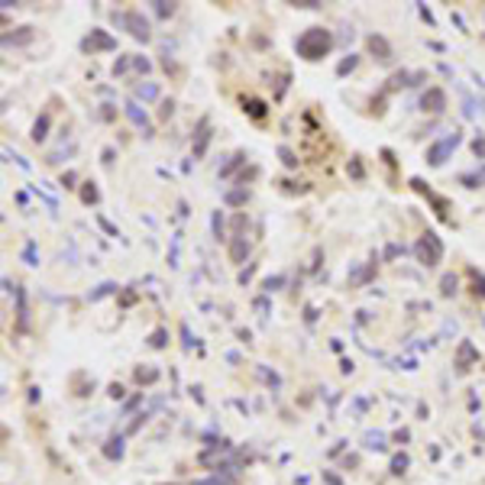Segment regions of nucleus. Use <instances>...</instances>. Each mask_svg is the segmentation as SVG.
<instances>
[{
    "instance_id": "nucleus-21",
    "label": "nucleus",
    "mask_w": 485,
    "mask_h": 485,
    "mask_svg": "<svg viewBox=\"0 0 485 485\" xmlns=\"http://www.w3.org/2000/svg\"><path fill=\"white\" fill-rule=\"evenodd\" d=\"M97 197H101V194H97V188L88 181V184L81 188V201H84V204H97Z\"/></svg>"
},
{
    "instance_id": "nucleus-31",
    "label": "nucleus",
    "mask_w": 485,
    "mask_h": 485,
    "mask_svg": "<svg viewBox=\"0 0 485 485\" xmlns=\"http://www.w3.org/2000/svg\"><path fill=\"white\" fill-rule=\"evenodd\" d=\"M472 152H475L479 159H485V136H479V140L472 143Z\"/></svg>"
},
{
    "instance_id": "nucleus-4",
    "label": "nucleus",
    "mask_w": 485,
    "mask_h": 485,
    "mask_svg": "<svg viewBox=\"0 0 485 485\" xmlns=\"http://www.w3.org/2000/svg\"><path fill=\"white\" fill-rule=\"evenodd\" d=\"M456 146H459V133L443 136L440 143H434V146L427 149V162H430V165H443V162H446V156H450V152L456 149Z\"/></svg>"
},
{
    "instance_id": "nucleus-44",
    "label": "nucleus",
    "mask_w": 485,
    "mask_h": 485,
    "mask_svg": "<svg viewBox=\"0 0 485 485\" xmlns=\"http://www.w3.org/2000/svg\"><path fill=\"white\" fill-rule=\"evenodd\" d=\"M194 485H220L217 479H204V482H194Z\"/></svg>"
},
{
    "instance_id": "nucleus-12",
    "label": "nucleus",
    "mask_w": 485,
    "mask_h": 485,
    "mask_svg": "<svg viewBox=\"0 0 485 485\" xmlns=\"http://www.w3.org/2000/svg\"><path fill=\"white\" fill-rule=\"evenodd\" d=\"M126 117H129V120H133V123H136V126H143V129H146V133H149V120H146V113L140 110V104H133V101H129V104H126Z\"/></svg>"
},
{
    "instance_id": "nucleus-2",
    "label": "nucleus",
    "mask_w": 485,
    "mask_h": 485,
    "mask_svg": "<svg viewBox=\"0 0 485 485\" xmlns=\"http://www.w3.org/2000/svg\"><path fill=\"white\" fill-rule=\"evenodd\" d=\"M414 252H418V262H424V265H437L443 259V243H440V236L437 233H424L418 240V246H414Z\"/></svg>"
},
{
    "instance_id": "nucleus-18",
    "label": "nucleus",
    "mask_w": 485,
    "mask_h": 485,
    "mask_svg": "<svg viewBox=\"0 0 485 485\" xmlns=\"http://www.w3.org/2000/svg\"><path fill=\"white\" fill-rule=\"evenodd\" d=\"M45 136H49V117H39V120H36V126H33V140L42 143Z\"/></svg>"
},
{
    "instance_id": "nucleus-8",
    "label": "nucleus",
    "mask_w": 485,
    "mask_h": 485,
    "mask_svg": "<svg viewBox=\"0 0 485 485\" xmlns=\"http://www.w3.org/2000/svg\"><path fill=\"white\" fill-rule=\"evenodd\" d=\"M421 107H424V110H430V113H440L443 107H446V94H443L440 88H427L424 97H421Z\"/></svg>"
},
{
    "instance_id": "nucleus-17",
    "label": "nucleus",
    "mask_w": 485,
    "mask_h": 485,
    "mask_svg": "<svg viewBox=\"0 0 485 485\" xmlns=\"http://www.w3.org/2000/svg\"><path fill=\"white\" fill-rule=\"evenodd\" d=\"M440 295H443V298H453V295H456V275H443V279H440Z\"/></svg>"
},
{
    "instance_id": "nucleus-6",
    "label": "nucleus",
    "mask_w": 485,
    "mask_h": 485,
    "mask_svg": "<svg viewBox=\"0 0 485 485\" xmlns=\"http://www.w3.org/2000/svg\"><path fill=\"white\" fill-rule=\"evenodd\" d=\"M411 188H414V191H421V194H427V201H434V207H437V217H440V220H446V211H450V201H446V197L434 194V191H430V188H427V184L421 181V178H411Z\"/></svg>"
},
{
    "instance_id": "nucleus-38",
    "label": "nucleus",
    "mask_w": 485,
    "mask_h": 485,
    "mask_svg": "<svg viewBox=\"0 0 485 485\" xmlns=\"http://www.w3.org/2000/svg\"><path fill=\"white\" fill-rule=\"evenodd\" d=\"M246 227V217H243V214H236V217H233V230H243Z\"/></svg>"
},
{
    "instance_id": "nucleus-28",
    "label": "nucleus",
    "mask_w": 485,
    "mask_h": 485,
    "mask_svg": "<svg viewBox=\"0 0 485 485\" xmlns=\"http://www.w3.org/2000/svg\"><path fill=\"white\" fill-rule=\"evenodd\" d=\"M165 336H168L165 330H156V333L149 336V346H156V350H159V346H165Z\"/></svg>"
},
{
    "instance_id": "nucleus-19",
    "label": "nucleus",
    "mask_w": 485,
    "mask_h": 485,
    "mask_svg": "<svg viewBox=\"0 0 485 485\" xmlns=\"http://www.w3.org/2000/svg\"><path fill=\"white\" fill-rule=\"evenodd\" d=\"M136 97H143V101H156L159 88H156V84H136Z\"/></svg>"
},
{
    "instance_id": "nucleus-24",
    "label": "nucleus",
    "mask_w": 485,
    "mask_h": 485,
    "mask_svg": "<svg viewBox=\"0 0 485 485\" xmlns=\"http://www.w3.org/2000/svg\"><path fill=\"white\" fill-rule=\"evenodd\" d=\"M113 291H117V285H110V282H107V285H101L97 291H91V301H101L104 295H113Z\"/></svg>"
},
{
    "instance_id": "nucleus-22",
    "label": "nucleus",
    "mask_w": 485,
    "mask_h": 485,
    "mask_svg": "<svg viewBox=\"0 0 485 485\" xmlns=\"http://www.w3.org/2000/svg\"><path fill=\"white\" fill-rule=\"evenodd\" d=\"M404 469H407V453H398V456L391 459V472H395V475H401Z\"/></svg>"
},
{
    "instance_id": "nucleus-41",
    "label": "nucleus",
    "mask_w": 485,
    "mask_h": 485,
    "mask_svg": "<svg viewBox=\"0 0 485 485\" xmlns=\"http://www.w3.org/2000/svg\"><path fill=\"white\" fill-rule=\"evenodd\" d=\"M220 230H223V220H220V214H214V233L220 236Z\"/></svg>"
},
{
    "instance_id": "nucleus-16",
    "label": "nucleus",
    "mask_w": 485,
    "mask_h": 485,
    "mask_svg": "<svg viewBox=\"0 0 485 485\" xmlns=\"http://www.w3.org/2000/svg\"><path fill=\"white\" fill-rule=\"evenodd\" d=\"M469 279H472V295L485 298V275H479L475 268H469Z\"/></svg>"
},
{
    "instance_id": "nucleus-11",
    "label": "nucleus",
    "mask_w": 485,
    "mask_h": 485,
    "mask_svg": "<svg viewBox=\"0 0 485 485\" xmlns=\"http://www.w3.org/2000/svg\"><path fill=\"white\" fill-rule=\"evenodd\" d=\"M246 256H249L246 236H233V243H230V259H233V262H246Z\"/></svg>"
},
{
    "instance_id": "nucleus-26",
    "label": "nucleus",
    "mask_w": 485,
    "mask_h": 485,
    "mask_svg": "<svg viewBox=\"0 0 485 485\" xmlns=\"http://www.w3.org/2000/svg\"><path fill=\"white\" fill-rule=\"evenodd\" d=\"M366 446H369V450H382V446H385V443H382V434H369V437H366Z\"/></svg>"
},
{
    "instance_id": "nucleus-20",
    "label": "nucleus",
    "mask_w": 485,
    "mask_h": 485,
    "mask_svg": "<svg viewBox=\"0 0 485 485\" xmlns=\"http://www.w3.org/2000/svg\"><path fill=\"white\" fill-rule=\"evenodd\" d=\"M104 456H107V459H120V456H123V440H120V437L104 446Z\"/></svg>"
},
{
    "instance_id": "nucleus-33",
    "label": "nucleus",
    "mask_w": 485,
    "mask_h": 485,
    "mask_svg": "<svg viewBox=\"0 0 485 485\" xmlns=\"http://www.w3.org/2000/svg\"><path fill=\"white\" fill-rule=\"evenodd\" d=\"M479 181H482V178H475V175H463V184H466V188H479Z\"/></svg>"
},
{
    "instance_id": "nucleus-13",
    "label": "nucleus",
    "mask_w": 485,
    "mask_h": 485,
    "mask_svg": "<svg viewBox=\"0 0 485 485\" xmlns=\"http://www.w3.org/2000/svg\"><path fill=\"white\" fill-rule=\"evenodd\" d=\"M33 36H36V33H33V26H23V29H20V33H13V36H7V39H4V42H7V45H26V42H33Z\"/></svg>"
},
{
    "instance_id": "nucleus-10",
    "label": "nucleus",
    "mask_w": 485,
    "mask_h": 485,
    "mask_svg": "<svg viewBox=\"0 0 485 485\" xmlns=\"http://www.w3.org/2000/svg\"><path fill=\"white\" fill-rule=\"evenodd\" d=\"M207 143H211V126H207V120H201V126H197V140H194V159H201L207 152Z\"/></svg>"
},
{
    "instance_id": "nucleus-7",
    "label": "nucleus",
    "mask_w": 485,
    "mask_h": 485,
    "mask_svg": "<svg viewBox=\"0 0 485 485\" xmlns=\"http://www.w3.org/2000/svg\"><path fill=\"white\" fill-rule=\"evenodd\" d=\"M472 363H479V350H475L469 340H463V343H459V350H456V369H459V372H466Z\"/></svg>"
},
{
    "instance_id": "nucleus-39",
    "label": "nucleus",
    "mask_w": 485,
    "mask_h": 485,
    "mask_svg": "<svg viewBox=\"0 0 485 485\" xmlns=\"http://www.w3.org/2000/svg\"><path fill=\"white\" fill-rule=\"evenodd\" d=\"M26 262L36 265V249H33V246H26Z\"/></svg>"
},
{
    "instance_id": "nucleus-43",
    "label": "nucleus",
    "mask_w": 485,
    "mask_h": 485,
    "mask_svg": "<svg viewBox=\"0 0 485 485\" xmlns=\"http://www.w3.org/2000/svg\"><path fill=\"white\" fill-rule=\"evenodd\" d=\"M72 181H75V172H68V175H61V184H65V188H72Z\"/></svg>"
},
{
    "instance_id": "nucleus-35",
    "label": "nucleus",
    "mask_w": 485,
    "mask_h": 485,
    "mask_svg": "<svg viewBox=\"0 0 485 485\" xmlns=\"http://www.w3.org/2000/svg\"><path fill=\"white\" fill-rule=\"evenodd\" d=\"M279 285H282V275H275V279H268V282H265V291H275Z\"/></svg>"
},
{
    "instance_id": "nucleus-3",
    "label": "nucleus",
    "mask_w": 485,
    "mask_h": 485,
    "mask_svg": "<svg viewBox=\"0 0 485 485\" xmlns=\"http://www.w3.org/2000/svg\"><path fill=\"white\" fill-rule=\"evenodd\" d=\"M113 20H117L120 26H126V29H129V36H136V39H143V42L152 36V33H149V23L143 20V13H140V10H126V13H120V17L113 13Z\"/></svg>"
},
{
    "instance_id": "nucleus-42",
    "label": "nucleus",
    "mask_w": 485,
    "mask_h": 485,
    "mask_svg": "<svg viewBox=\"0 0 485 485\" xmlns=\"http://www.w3.org/2000/svg\"><path fill=\"white\" fill-rule=\"evenodd\" d=\"M110 398H123V388H120V385H117V382H113V385H110Z\"/></svg>"
},
{
    "instance_id": "nucleus-36",
    "label": "nucleus",
    "mask_w": 485,
    "mask_h": 485,
    "mask_svg": "<svg viewBox=\"0 0 485 485\" xmlns=\"http://www.w3.org/2000/svg\"><path fill=\"white\" fill-rule=\"evenodd\" d=\"M398 252H404V249H401V246H388V249H385V259H395V256H398Z\"/></svg>"
},
{
    "instance_id": "nucleus-9",
    "label": "nucleus",
    "mask_w": 485,
    "mask_h": 485,
    "mask_svg": "<svg viewBox=\"0 0 485 485\" xmlns=\"http://www.w3.org/2000/svg\"><path fill=\"white\" fill-rule=\"evenodd\" d=\"M366 45H369V52H372L379 61H388V58H391V45L385 42V36H375V33H372V36L366 39Z\"/></svg>"
},
{
    "instance_id": "nucleus-27",
    "label": "nucleus",
    "mask_w": 485,
    "mask_h": 485,
    "mask_svg": "<svg viewBox=\"0 0 485 485\" xmlns=\"http://www.w3.org/2000/svg\"><path fill=\"white\" fill-rule=\"evenodd\" d=\"M279 156H282V162H285V165H288V168H295V165H298V159L291 156V149H285V146L279 149Z\"/></svg>"
},
{
    "instance_id": "nucleus-32",
    "label": "nucleus",
    "mask_w": 485,
    "mask_h": 485,
    "mask_svg": "<svg viewBox=\"0 0 485 485\" xmlns=\"http://www.w3.org/2000/svg\"><path fill=\"white\" fill-rule=\"evenodd\" d=\"M159 113H162V120H168V117H172V113H175V104H172V101H165V104H162V110H159Z\"/></svg>"
},
{
    "instance_id": "nucleus-29",
    "label": "nucleus",
    "mask_w": 485,
    "mask_h": 485,
    "mask_svg": "<svg viewBox=\"0 0 485 485\" xmlns=\"http://www.w3.org/2000/svg\"><path fill=\"white\" fill-rule=\"evenodd\" d=\"M156 13H159V17H172V13H175V4H162V0H159V4H156Z\"/></svg>"
},
{
    "instance_id": "nucleus-37",
    "label": "nucleus",
    "mask_w": 485,
    "mask_h": 485,
    "mask_svg": "<svg viewBox=\"0 0 485 485\" xmlns=\"http://www.w3.org/2000/svg\"><path fill=\"white\" fill-rule=\"evenodd\" d=\"M133 65L140 68V72H149V58H133Z\"/></svg>"
},
{
    "instance_id": "nucleus-34",
    "label": "nucleus",
    "mask_w": 485,
    "mask_h": 485,
    "mask_svg": "<svg viewBox=\"0 0 485 485\" xmlns=\"http://www.w3.org/2000/svg\"><path fill=\"white\" fill-rule=\"evenodd\" d=\"M126 65H129V58H120L117 65H113V75H123V72H126Z\"/></svg>"
},
{
    "instance_id": "nucleus-30",
    "label": "nucleus",
    "mask_w": 485,
    "mask_h": 485,
    "mask_svg": "<svg viewBox=\"0 0 485 485\" xmlns=\"http://www.w3.org/2000/svg\"><path fill=\"white\" fill-rule=\"evenodd\" d=\"M350 175H353V178H363V162H359V159L350 162Z\"/></svg>"
},
{
    "instance_id": "nucleus-5",
    "label": "nucleus",
    "mask_w": 485,
    "mask_h": 485,
    "mask_svg": "<svg viewBox=\"0 0 485 485\" xmlns=\"http://www.w3.org/2000/svg\"><path fill=\"white\" fill-rule=\"evenodd\" d=\"M81 49L84 52H110V49H117V39L107 36L104 29H91V36L81 42Z\"/></svg>"
},
{
    "instance_id": "nucleus-14",
    "label": "nucleus",
    "mask_w": 485,
    "mask_h": 485,
    "mask_svg": "<svg viewBox=\"0 0 485 485\" xmlns=\"http://www.w3.org/2000/svg\"><path fill=\"white\" fill-rule=\"evenodd\" d=\"M243 110L249 113V117H256V120H262V117H265V104H262V101H256V97L243 101Z\"/></svg>"
},
{
    "instance_id": "nucleus-40",
    "label": "nucleus",
    "mask_w": 485,
    "mask_h": 485,
    "mask_svg": "<svg viewBox=\"0 0 485 485\" xmlns=\"http://www.w3.org/2000/svg\"><path fill=\"white\" fill-rule=\"evenodd\" d=\"M101 227H104L110 236H117V230H113V223H110V220H104V217H101Z\"/></svg>"
},
{
    "instance_id": "nucleus-1",
    "label": "nucleus",
    "mask_w": 485,
    "mask_h": 485,
    "mask_svg": "<svg viewBox=\"0 0 485 485\" xmlns=\"http://www.w3.org/2000/svg\"><path fill=\"white\" fill-rule=\"evenodd\" d=\"M298 55L307 58V61H317L323 58L330 52V45H333V36H330V29H323V26H311V29H304L301 36H298Z\"/></svg>"
},
{
    "instance_id": "nucleus-15",
    "label": "nucleus",
    "mask_w": 485,
    "mask_h": 485,
    "mask_svg": "<svg viewBox=\"0 0 485 485\" xmlns=\"http://www.w3.org/2000/svg\"><path fill=\"white\" fill-rule=\"evenodd\" d=\"M159 379V369H152V366H140V369H136V382H140V385H152V382H156Z\"/></svg>"
},
{
    "instance_id": "nucleus-23",
    "label": "nucleus",
    "mask_w": 485,
    "mask_h": 485,
    "mask_svg": "<svg viewBox=\"0 0 485 485\" xmlns=\"http://www.w3.org/2000/svg\"><path fill=\"white\" fill-rule=\"evenodd\" d=\"M246 201H249V191H230V194H227V204H246Z\"/></svg>"
},
{
    "instance_id": "nucleus-25",
    "label": "nucleus",
    "mask_w": 485,
    "mask_h": 485,
    "mask_svg": "<svg viewBox=\"0 0 485 485\" xmlns=\"http://www.w3.org/2000/svg\"><path fill=\"white\" fill-rule=\"evenodd\" d=\"M353 68H356V55H350V58H343L340 65H336V72L340 75H346V72H353Z\"/></svg>"
}]
</instances>
